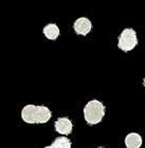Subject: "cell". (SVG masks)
I'll return each mask as SVG.
<instances>
[{
  "label": "cell",
  "mask_w": 145,
  "mask_h": 148,
  "mask_svg": "<svg viewBox=\"0 0 145 148\" xmlns=\"http://www.w3.org/2000/svg\"><path fill=\"white\" fill-rule=\"evenodd\" d=\"M104 116H105V106L98 99L90 101L84 107V117L87 124L89 125L99 124L100 122H102Z\"/></svg>",
  "instance_id": "6da1fadb"
},
{
  "label": "cell",
  "mask_w": 145,
  "mask_h": 148,
  "mask_svg": "<svg viewBox=\"0 0 145 148\" xmlns=\"http://www.w3.org/2000/svg\"><path fill=\"white\" fill-rule=\"evenodd\" d=\"M138 45V37L133 29H124L118 39L119 49L124 52L133 51Z\"/></svg>",
  "instance_id": "7a4b0ae2"
},
{
  "label": "cell",
  "mask_w": 145,
  "mask_h": 148,
  "mask_svg": "<svg viewBox=\"0 0 145 148\" xmlns=\"http://www.w3.org/2000/svg\"><path fill=\"white\" fill-rule=\"evenodd\" d=\"M73 29L76 34L86 36L92 30V23L90 21V19H88L87 17H80L74 21Z\"/></svg>",
  "instance_id": "3957f363"
},
{
  "label": "cell",
  "mask_w": 145,
  "mask_h": 148,
  "mask_svg": "<svg viewBox=\"0 0 145 148\" xmlns=\"http://www.w3.org/2000/svg\"><path fill=\"white\" fill-rule=\"evenodd\" d=\"M54 128H55L56 132L60 133L63 136H68L72 132L73 124L68 117H58L54 123Z\"/></svg>",
  "instance_id": "277c9868"
},
{
  "label": "cell",
  "mask_w": 145,
  "mask_h": 148,
  "mask_svg": "<svg viewBox=\"0 0 145 148\" xmlns=\"http://www.w3.org/2000/svg\"><path fill=\"white\" fill-rule=\"evenodd\" d=\"M52 116V112L48 107L46 106H36L34 114V120L35 124H45L48 123Z\"/></svg>",
  "instance_id": "5b68a950"
},
{
  "label": "cell",
  "mask_w": 145,
  "mask_h": 148,
  "mask_svg": "<svg viewBox=\"0 0 145 148\" xmlns=\"http://www.w3.org/2000/svg\"><path fill=\"white\" fill-rule=\"evenodd\" d=\"M124 143L126 148H140L142 146V136L139 133L131 132L126 136Z\"/></svg>",
  "instance_id": "8992f818"
},
{
  "label": "cell",
  "mask_w": 145,
  "mask_h": 148,
  "mask_svg": "<svg viewBox=\"0 0 145 148\" xmlns=\"http://www.w3.org/2000/svg\"><path fill=\"white\" fill-rule=\"evenodd\" d=\"M35 109H36V105H33V104H29V105L25 106L21 110L22 121L25 122L27 124H35Z\"/></svg>",
  "instance_id": "52a82bcc"
},
{
  "label": "cell",
  "mask_w": 145,
  "mask_h": 148,
  "mask_svg": "<svg viewBox=\"0 0 145 148\" xmlns=\"http://www.w3.org/2000/svg\"><path fill=\"white\" fill-rule=\"evenodd\" d=\"M45 36L50 40H55L59 36V28L55 23H49L47 25L43 30Z\"/></svg>",
  "instance_id": "ba28073f"
},
{
  "label": "cell",
  "mask_w": 145,
  "mask_h": 148,
  "mask_svg": "<svg viewBox=\"0 0 145 148\" xmlns=\"http://www.w3.org/2000/svg\"><path fill=\"white\" fill-rule=\"evenodd\" d=\"M53 148H71L72 144L71 141L68 139V138H65V136H59V138H56L53 143L51 144Z\"/></svg>",
  "instance_id": "9c48e42d"
},
{
  "label": "cell",
  "mask_w": 145,
  "mask_h": 148,
  "mask_svg": "<svg viewBox=\"0 0 145 148\" xmlns=\"http://www.w3.org/2000/svg\"><path fill=\"white\" fill-rule=\"evenodd\" d=\"M45 148H53V147H52V146H51V145H50V146H46V147H45Z\"/></svg>",
  "instance_id": "30bf717a"
},
{
  "label": "cell",
  "mask_w": 145,
  "mask_h": 148,
  "mask_svg": "<svg viewBox=\"0 0 145 148\" xmlns=\"http://www.w3.org/2000/svg\"><path fill=\"white\" fill-rule=\"evenodd\" d=\"M143 85H144V87H145V77H144V79H143Z\"/></svg>",
  "instance_id": "8fae6325"
},
{
  "label": "cell",
  "mask_w": 145,
  "mask_h": 148,
  "mask_svg": "<svg viewBox=\"0 0 145 148\" xmlns=\"http://www.w3.org/2000/svg\"><path fill=\"white\" fill-rule=\"evenodd\" d=\"M99 148H104V147H99Z\"/></svg>",
  "instance_id": "7c38bea8"
}]
</instances>
